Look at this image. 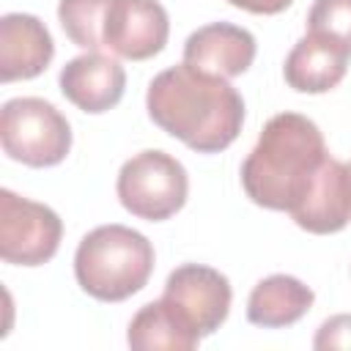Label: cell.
<instances>
[{
    "label": "cell",
    "mask_w": 351,
    "mask_h": 351,
    "mask_svg": "<svg viewBox=\"0 0 351 351\" xmlns=\"http://www.w3.org/2000/svg\"><path fill=\"white\" fill-rule=\"evenodd\" d=\"M348 170H351V162H348Z\"/></svg>",
    "instance_id": "obj_20"
},
{
    "label": "cell",
    "mask_w": 351,
    "mask_h": 351,
    "mask_svg": "<svg viewBox=\"0 0 351 351\" xmlns=\"http://www.w3.org/2000/svg\"><path fill=\"white\" fill-rule=\"evenodd\" d=\"M110 0H60L58 3V22L71 44L82 47L85 52H101V27L107 16Z\"/></svg>",
    "instance_id": "obj_16"
},
{
    "label": "cell",
    "mask_w": 351,
    "mask_h": 351,
    "mask_svg": "<svg viewBox=\"0 0 351 351\" xmlns=\"http://www.w3.org/2000/svg\"><path fill=\"white\" fill-rule=\"evenodd\" d=\"M148 118L197 154L225 151L241 132L244 99L225 80L186 63L159 71L145 93Z\"/></svg>",
    "instance_id": "obj_1"
},
{
    "label": "cell",
    "mask_w": 351,
    "mask_h": 351,
    "mask_svg": "<svg viewBox=\"0 0 351 351\" xmlns=\"http://www.w3.org/2000/svg\"><path fill=\"white\" fill-rule=\"evenodd\" d=\"M230 5L241 8V11H250V14H261V16H271V14H280L285 11L293 0H228Z\"/></svg>",
    "instance_id": "obj_19"
},
{
    "label": "cell",
    "mask_w": 351,
    "mask_h": 351,
    "mask_svg": "<svg viewBox=\"0 0 351 351\" xmlns=\"http://www.w3.org/2000/svg\"><path fill=\"white\" fill-rule=\"evenodd\" d=\"M0 143L5 156L14 162L27 167H52L71 151V126L55 104L38 96H16L3 104Z\"/></svg>",
    "instance_id": "obj_4"
},
{
    "label": "cell",
    "mask_w": 351,
    "mask_h": 351,
    "mask_svg": "<svg viewBox=\"0 0 351 351\" xmlns=\"http://www.w3.org/2000/svg\"><path fill=\"white\" fill-rule=\"evenodd\" d=\"M326 156L324 134L307 115L280 112L247 154L241 186L255 206L291 214L313 189Z\"/></svg>",
    "instance_id": "obj_2"
},
{
    "label": "cell",
    "mask_w": 351,
    "mask_h": 351,
    "mask_svg": "<svg viewBox=\"0 0 351 351\" xmlns=\"http://www.w3.org/2000/svg\"><path fill=\"white\" fill-rule=\"evenodd\" d=\"M307 33L324 36L351 55V0H315L307 14Z\"/></svg>",
    "instance_id": "obj_17"
},
{
    "label": "cell",
    "mask_w": 351,
    "mask_h": 351,
    "mask_svg": "<svg viewBox=\"0 0 351 351\" xmlns=\"http://www.w3.org/2000/svg\"><path fill=\"white\" fill-rule=\"evenodd\" d=\"M170 36V19L159 0H110L101 41L104 49L126 60L159 55Z\"/></svg>",
    "instance_id": "obj_8"
},
{
    "label": "cell",
    "mask_w": 351,
    "mask_h": 351,
    "mask_svg": "<svg viewBox=\"0 0 351 351\" xmlns=\"http://www.w3.org/2000/svg\"><path fill=\"white\" fill-rule=\"evenodd\" d=\"M55 58L47 25L33 14H5L0 19V80H33Z\"/></svg>",
    "instance_id": "obj_11"
},
{
    "label": "cell",
    "mask_w": 351,
    "mask_h": 351,
    "mask_svg": "<svg viewBox=\"0 0 351 351\" xmlns=\"http://www.w3.org/2000/svg\"><path fill=\"white\" fill-rule=\"evenodd\" d=\"M313 348H318V351H332V348L351 351V313H340V315L326 318L313 337Z\"/></svg>",
    "instance_id": "obj_18"
},
{
    "label": "cell",
    "mask_w": 351,
    "mask_h": 351,
    "mask_svg": "<svg viewBox=\"0 0 351 351\" xmlns=\"http://www.w3.org/2000/svg\"><path fill=\"white\" fill-rule=\"evenodd\" d=\"M115 192L132 217L162 222L184 208L189 178L176 156L165 151H140L121 165Z\"/></svg>",
    "instance_id": "obj_5"
},
{
    "label": "cell",
    "mask_w": 351,
    "mask_h": 351,
    "mask_svg": "<svg viewBox=\"0 0 351 351\" xmlns=\"http://www.w3.org/2000/svg\"><path fill=\"white\" fill-rule=\"evenodd\" d=\"M63 239L60 217L36 200L0 189V258L11 266H41Z\"/></svg>",
    "instance_id": "obj_7"
},
{
    "label": "cell",
    "mask_w": 351,
    "mask_h": 351,
    "mask_svg": "<svg viewBox=\"0 0 351 351\" xmlns=\"http://www.w3.org/2000/svg\"><path fill=\"white\" fill-rule=\"evenodd\" d=\"M126 90V71L118 58L85 52L60 69V93L82 112L99 115L112 110Z\"/></svg>",
    "instance_id": "obj_10"
},
{
    "label": "cell",
    "mask_w": 351,
    "mask_h": 351,
    "mask_svg": "<svg viewBox=\"0 0 351 351\" xmlns=\"http://www.w3.org/2000/svg\"><path fill=\"white\" fill-rule=\"evenodd\" d=\"M126 343L134 351H192L200 340L186 332L162 299L143 304L126 332Z\"/></svg>",
    "instance_id": "obj_15"
},
{
    "label": "cell",
    "mask_w": 351,
    "mask_h": 351,
    "mask_svg": "<svg viewBox=\"0 0 351 351\" xmlns=\"http://www.w3.org/2000/svg\"><path fill=\"white\" fill-rule=\"evenodd\" d=\"M258 44L255 36L247 27H239L233 22H211L189 33L184 41V63L214 74L233 80L244 74L255 60Z\"/></svg>",
    "instance_id": "obj_9"
},
{
    "label": "cell",
    "mask_w": 351,
    "mask_h": 351,
    "mask_svg": "<svg viewBox=\"0 0 351 351\" xmlns=\"http://www.w3.org/2000/svg\"><path fill=\"white\" fill-rule=\"evenodd\" d=\"M315 293L291 274H271L261 280L247 299V321L263 329L291 326L307 315Z\"/></svg>",
    "instance_id": "obj_14"
},
{
    "label": "cell",
    "mask_w": 351,
    "mask_h": 351,
    "mask_svg": "<svg viewBox=\"0 0 351 351\" xmlns=\"http://www.w3.org/2000/svg\"><path fill=\"white\" fill-rule=\"evenodd\" d=\"M154 271L151 241L126 225H99L74 252L77 285L99 302H123L148 285Z\"/></svg>",
    "instance_id": "obj_3"
},
{
    "label": "cell",
    "mask_w": 351,
    "mask_h": 351,
    "mask_svg": "<svg viewBox=\"0 0 351 351\" xmlns=\"http://www.w3.org/2000/svg\"><path fill=\"white\" fill-rule=\"evenodd\" d=\"M230 282L222 271L203 263H184L167 274L162 302L178 324L197 340L214 335L230 313Z\"/></svg>",
    "instance_id": "obj_6"
},
{
    "label": "cell",
    "mask_w": 351,
    "mask_h": 351,
    "mask_svg": "<svg viewBox=\"0 0 351 351\" xmlns=\"http://www.w3.org/2000/svg\"><path fill=\"white\" fill-rule=\"evenodd\" d=\"M348 69V52L324 36H302L285 58V82L299 93H326L340 85Z\"/></svg>",
    "instance_id": "obj_13"
},
{
    "label": "cell",
    "mask_w": 351,
    "mask_h": 351,
    "mask_svg": "<svg viewBox=\"0 0 351 351\" xmlns=\"http://www.w3.org/2000/svg\"><path fill=\"white\" fill-rule=\"evenodd\" d=\"M293 222L315 236L337 233L351 222V170L340 159L326 156L313 189L291 211Z\"/></svg>",
    "instance_id": "obj_12"
}]
</instances>
